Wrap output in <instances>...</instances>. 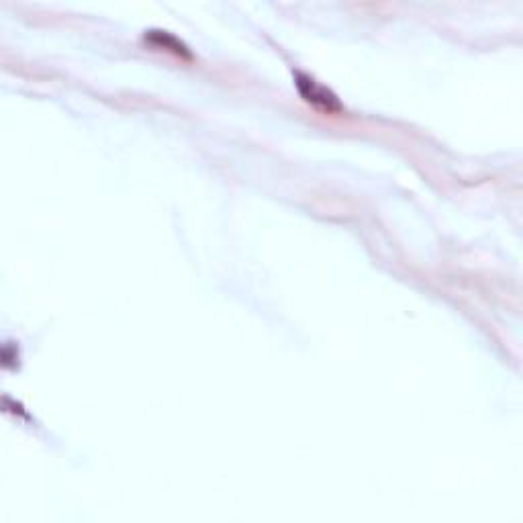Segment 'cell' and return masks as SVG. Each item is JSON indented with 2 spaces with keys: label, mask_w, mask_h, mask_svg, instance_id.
<instances>
[{
  "label": "cell",
  "mask_w": 523,
  "mask_h": 523,
  "mask_svg": "<svg viewBox=\"0 0 523 523\" xmlns=\"http://www.w3.org/2000/svg\"><path fill=\"white\" fill-rule=\"evenodd\" d=\"M144 41L147 46H152L155 49H162V52H170L172 55H176V58L193 60V54H190L188 46L182 44V41L170 31H162V29L145 31Z\"/></svg>",
  "instance_id": "obj_2"
},
{
  "label": "cell",
  "mask_w": 523,
  "mask_h": 523,
  "mask_svg": "<svg viewBox=\"0 0 523 523\" xmlns=\"http://www.w3.org/2000/svg\"><path fill=\"white\" fill-rule=\"evenodd\" d=\"M295 87L299 90L303 101L311 104L313 109L325 112V115H342L344 112V104L334 90L323 87V84L317 82L313 76H309L305 72H296Z\"/></svg>",
  "instance_id": "obj_1"
}]
</instances>
